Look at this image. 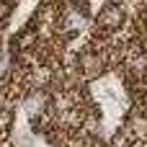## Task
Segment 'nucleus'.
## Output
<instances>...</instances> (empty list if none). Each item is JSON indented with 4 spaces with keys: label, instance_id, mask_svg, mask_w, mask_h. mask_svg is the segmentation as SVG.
I'll list each match as a JSON object with an SVG mask.
<instances>
[{
    "label": "nucleus",
    "instance_id": "obj_1",
    "mask_svg": "<svg viewBox=\"0 0 147 147\" xmlns=\"http://www.w3.org/2000/svg\"><path fill=\"white\" fill-rule=\"evenodd\" d=\"M124 18H127V10H124L119 3H109V5L98 13V26H101L103 31H116V28H121Z\"/></svg>",
    "mask_w": 147,
    "mask_h": 147
},
{
    "label": "nucleus",
    "instance_id": "obj_2",
    "mask_svg": "<svg viewBox=\"0 0 147 147\" xmlns=\"http://www.w3.org/2000/svg\"><path fill=\"white\" fill-rule=\"evenodd\" d=\"M83 26H85V13L78 10V5L67 8L65 10V18H62V28L65 31H80Z\"/></svg>",
    "mask_w": 147,
    "mask_h": 147
},
{
    "label": "nucleus",
    "instance_id": "obj_3",
    "mask_svg": "<svg viewBox=\"0 0 147 147\" xmlns=\"http://www.w3.org/2000/svg\"><path fill=\"white\" fill-rule=\"evenodd\" d=\"M80 67H83V72H85L88 78L98 75V72H101V57H98V52H85V54L80 57Z\"/></svg>",
    "mask_w": 147,
    "mask_h": 147
},
{
    "label": "nucleus",
    "instance_id": "obj_4",
    "mask_svg": "<svg viewBox=\"0 0 147 147\" xmlns=\"http://www.w3.org/2000/svg\"><path fill=\"white\" fill-rule=\"evenodd\" d=\"M31 44H36V31H23L18 36V49H28Z\"/></svg>",
    "mask_w": 147,
    "mask_h": 147
},
{
    "label": "nucleus",
    "instance_id": "obj_5",
    "mask_svg": "<svg viewBox=\"0 0 147 147\" xmlns=\"http://www.w3.org/2000/svg\"><path fill=\"white\" fill-rule=\"evenodd\" d=\"M10 13H13L10 3H8V0H0V23H3V21H8V18H10Z\"/></svg>",
    "mask_w": 147,
    "mask_h": 147
},
{
    "label": "nucleus",
    "instance_id": "obj_6",
    "mask_svg": "<svg viewBox=\"0 0 147 147\" xmlns=\"http://www.w3.org/2000/svg\"><path fill=\"white\" fill-rule=\"evenodd\" d=\"M0 114H3V109H0Z\"/></svg>",
    "mask_w": 147,
    "mask_h": 147
},
{
    "label": "nucleus",
    "instance_id": "obj_7",
    "mask_svg": "<svg viewBox=\"0 0 147 147\" xmlns=\"http://www.w3.org/2000/svg\"><path fill=\"white\" fill-rule=\"evenodd\" d=\"M142 3H147V0H142Z\"/></svg>",
    "mask_w": 147,
    "mask_h": 147
}]
</instances>
